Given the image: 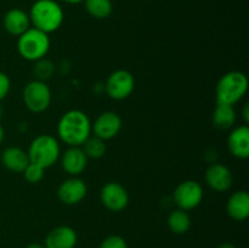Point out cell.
I'll return each instance as SVG.
<instances>
[{
	"label": "cell",
	"instance_id": "cell-11",
	"mask_svg": "<svg viewBox=\"0 0 249 248\" xmlns=\"http://www.w3.org/2000/svg\"><path fill=\"white\" fill-rule=\"evenodd\" d=\"M88 194V186L78 177H71L63 180L57 189V197L60 202L67 206L80 203Z\"/></svg>",
	"mask_w": 249,
	"mask_h": 248
},
{
	"label": "cell",
	"instance_id": "cell-5",
	"mask_svg": "<svg viewBox=\"0 0 249 248\" xmlns=\"http://www.w3.org/2000/svg\"><path fill=\"white\" fill-rule=\"evenodd\" d=\"M27 153L29 162L48 169L53 167L61 157V147L57 139L49 134H41L33 139Z\"/></svg>",
	"mask_w": 249,
	"mask_h": 248
},
{
	"label": "cell",
	"instance_id": "cell-16",
	"mask_svg": "<svg viewBox=\"0 0 249 248\" xmlns=\"http://www.w3.org/2000/svg\"><path fill=\"white\" fill-rule=\"evenodd\" d=\"M228 147L231 155L240 159L249 157V128L240 125L233 129L228 138Z\"/></svg>",
	"mask_w": 249,
	"mask_h": 248
},
{
	"label": "cell",
	"instance_id": "cell-20",
	"mask_svg": "<svg viewBox=\"0 0 249 248\" xmlns=\"http://www.w3.org/2000/svg\"><path fill=\"white\" fill-rule=\"evenodd\" d=\"M167 224L172 232L177 235H184L191 228V218L186 211L178 208L168 215Z\"/></svg>",
	"mask_w": 249,
	"mask_h": 248
},
{
	"label": "cell",
	"instance_id": "cell-8",
	"mask_svg": "<svg viewBox=\"0 0 249 248\" xmlns=\"http://www.w3.org/2000/svg\"><path fill=\"white\" fill-rule=\"evenodd\" d=\"M203 187L196 180H185L174 190V202L178 208L191 211L198 207L203 199Z\"/></svg>",
	"mask_w": 249,
	"mask_h": 248
},
{
	"label": "cell",
	"instance_id": "cell-27",
	"mask_svg": "<svg viewBox=\"0 0 249 248\" xmlns=\"http://www.w3.org/2000/svg\"><path fill=\"white\" fill-rule=\"evenodd\" d=\"M242 116H243V118H245L246 123H248L249 122V104H246L245 107H243Z\"/></svg>",
	"mask_w": 249,
	"mask_h": 248
},
{
	"label": "cell",
	"instance_id": "cell-17",
	"mask_svg": "<svg viewBox=\"0 0 249 248\" xmlns=\"http://www.w3.org/2000/svg\"><path fill=\"white\" fill-rule=\"evenodd\" d=\"M226 213L236 221H243L249 215V195L245 190L236 191L229 197Z\"/></svg>",
	"mask_w": 249,
	"mask_h": 248
},
{
	"label": "cell",
	"instance_id": "cell-13",
	"mask_svg": "<svg viewBox=\"0 0 249 248\" xmlns=\"http://www.w3.org/2000/svg\"><path fill=\"white\" fill-rule=\"evenodd\" d=\"M88 159L89 158L84 153L82 146H71L61 157V165L71 177H78L87 168Z\"/></svg>",
	"mask_w": 249,
	"mask_h": 248
},
{
	"label": "cell",
	"instance_id": "cell-3",
	"mask_svg": "<svg viewBox=\"0 0 249 248\" xmlns=\"http://www.w3.org/2000/svg\"><path fill=\"white\" fill-rule=\"evenodd\" d=\"M248 90L247 75L240 71H231L225 73L218 80L215 87L216 105L237 104Z\"/></svg>",
	"mask_w": 249,
	"mask_h": 248
},
{
	"label": "cell",
	"instance_id": "cell-6",
	"mask_svg": "<svg viewBox=\"0 0 249 248\" xmlns=\"http://www.w3.org/2000/svg\"><path fill=\"white\" fill-rule=\"evenodd\" d=\"M51 90L46 83L36 79L29 82L22 92L24 106L33 113L46 111L51 104Z\"/></svg>",
	"mask_w": 249,
	"mask_h": 248
},
{
	"label": "cell",
	"instance_id": "cell-12",
	"mask_svg": "<svg viewBox=\"0 0 249 248\" xmlns=\"http://www.w3.org/2000/svg\"><path fill=\"white\" fill-rule=\"evenodd\" d=\"M207 185L216 192H226L231 189L233 182L232 172L221 163H214L208 167L204 174Z\"/></svg>",
	"mask_w": 249,
	"mask_h": 248
},
{
	"label": "cell",
	"instance_id": "cell-2",
	"mask_svg": "<svg viewBox=\"0 0 249 248\" xmlns=\"http://www.w3.org/2000/svg\"><path fill=\"white\" fill-rule=\"evenodd\" d=\"M29 19L34 28L50 34L63 23L65 12L55 0H36L29 10Z\"/></svg>",
	"mask_w": 249,
	"mask_h": 248
},
{
	"label": "cell",
	"instance_id": "cell-31",
	"mask_svg": "<svg viewBox=\"0 0 249 248\" xmlns=\"http://www.w3.org/2000/svg\"><path fill=\"white\" fill-rule=\"evenodd\" d=\"M4 138H5V130H4V128L1 126V124H0V143L4 141Z\"/></svg>",
	"mask_w": 249,
	"mask_h": 248
},
{
	"label": "cell",
	"instance_id": "cell-23",
	"mask_svg": "<svg viewBox=\"0 0 249 248\" xmlns=\"http://www.w3.org/2000/svg\"><path fill=\"white\" fill-rule=\"evenodd\" d=\"M33 72L36 74V80L45 82V80L50 79L53 75V73H55V65L50 60H48V58H40V60L36 61Z\"/></svg>",
	"mask_w": 249,
	"mask_h": 248
},
{
	"label": "cell",
	"instance_id": "cell-14",
	"mask_svg": "<svg viewBox=\"0 0 249 248\" xmlns=\"http://www.w3.org/2000/svg\"><path fill=\"white\" fill-rule=\"evenodd\" d=\"M78 242V236L74 229L61 225L53 229L45 238V248H74Z\"/></svg>",
	"mask_w": 249,
	"mask_h": 248
},
{
	"label": "cell",
	"instance_id": "cell-29",
	"mask_svg": "<svg viewBox=\"0 0 249 248\" xmlns=\"http://www.w3.org/2000/svg\"><path fill=\"white\" fill-rule=\"evenodd\" d=\"M26 248H45V246L40 243H29Z\"/></svg>",
	"mask_w": 249,
	"mask_h": 248
},
{
	"label": "cell",
	"instance_id": "cell-1",
	"mask_svg": "<svg viewBox=\"0 0 249 248\" xmlns=\"http://www.w3.org/2000/svg\"><path fill=\"white\" fill-rule=\"evenodd\" d=\"M91 121L85 112L71 109L62 114L57 123L58 138L66 145L82 146L91 135Z\"/></svg>",
	"mask_w": 249,
	"mask_h": 248
},
{
	"label": "cell",
	"instance_id": "cell-18",
	"mask_svg": "<svg viewBox=\"0 0 249 248\" xmlns=\"http://www.w3.org/2000/svg\"><path fill=\"white\" fill-rule=\"evenodd\" d=\"M1 163L7 170L12 173H23L29 163L28 153L21 147L11 146L2 151Z\"/></svg>",
	"mask_w": 249,
	"mask_h": 248
},
{
	"label": "cell",
	"instance_id": "cell-30",
	"mask_svg": "<svg viewBox=\"0 0 249 248\" xmlns=\"http://www.w3.org/2000/svg\"><path fill=\"white\" fill-rule=\"evenodd\" d=\"M63 2H67V4H80V2H84V0H61Z\"/></svg>",
	"mask_w": 249,
	"mask_h": 248
},
{
	"label": "cell",
	"instance_id": "cell-28",
	"mask_svg": "<svg viewBox=\"0 0 249 248\" xmlns=\"http://www.w3.org/2000/svg\"><path fill=\"white\" fill-rule=\"evenodd\" d=\"M216 248H236V246L232 245V243H230V242H225V243H221V245L218 246Z\"/></svg>",
	"mask_w": 249,
	"mask_h": 248
},
{
	"label": "cell",
	"instance_id": "cell-15",
	"mask_svg": "<svg viewBox=\"0 0 249 248\" xmlns=\"http://www.w3.org/2000/svg\"><path fill=\"white\" fill-rule=\"evenodd\" d=\"M2 26H4L5 31L9 34H11V35L14 36H19L21 34H23L27 29L31 28L29 15L27 14L24 10L17 9V7L9 10V11L4 15Z\"/></svg>",
	"mask_w": 249,
	"mask_h": 248
},
{
	"label": "cell",
	"instance_id": "cell-21",
	"mask_svg": "<svg viewBox=\"0 0 249 248\" xmlns=\"http://www.w3.org/2000/svg\"><path fill=\"white\" fill-rule=\"evenodd\" d=\"M84 5L88 14L97 19L107 18L113 11L111 0H84Z\"/></svg>",
	"mask_w": 249,
	"mask_h": 248
},
{
	"label": "cell",
	"instance_id": "cell-25",
	"mask_svg": "<svg viewBox=\"0 0 249 248\" xmlns=\"http://www.w3.org/2000/svg\"><path fill=\"white\" fill-rule=\"evenodd\" d=\"M99 248H128V243L122 236L109 235L102 240Z\"/></svg>",
	"mask_w": 249,
	"mask_h": 248
},
{
	"label": "cell",
	"instance_id": "cell-10",
	"mask_svg": "<svg viewBox=\"0 0 249 248\" xmlns=\"http://www.w3.org/2000/svg\"><path fill=\"white\" fill-rule=\"evenodd\" d=\"M122 129V118L113 111L102 112L91 124V133L104 141L116 138Z\"/></svg>",
	"mask_w": 249,
	"mask_h": 248
},
{
	"label": "cell",
	"instance_id": "cell-9",
	"mask_svg": "<svg viewBox=\"0 0 249 248\" xmlns=\"http://www.w3.org/2000/svg\"><path fill=\"white\" fill-rule=\"evenodd\" d=\"M102 204L111 212H122L128 207L129 194L125 187L119 182L109 181L102 186L100 191Z\"/></svg>",
	"mask_w": 249,
	"mask_h": 248
},
{
	"label": "cell",
	"instance_id": "cell-7",
	"mask_svg": "<svg viewBox=\"0 0 249 248\" xmlns=\"http://www.w3.org/2000/svg\"><path fill=\"white\" fill-rule=\"evenodd\" d=\"M135 78L129 71L118 70L112 72L105 83V90L111 99L121 101L133 94Z\"/></svg>",
	"mask_w": 249,
	"mask_h": 248
},
{
	"label": "cell",
	"instance_id": "cell-24",
	"mask_svg": "<svg viewBox=\"0 0 249 248\" xmlns=\"http://www.w3.org/2000/svg\"><path fill=\"white\" fill-rule=\"evenodd\" d=\"M45 169L41 168L40 165L34 164V163H28L26 169L23 170V177L29 184H38L43 180L44 175H45Z\"/></svg>",
	"mask_w": 249,
	"mask_h": 248
},
{
	"label": "cell",
	"instance_id": "cell-19",
	"mask_svg": "<svg viewBox=\"0 0 249 248\" xmlns=\"http://www.w3.org/2000/svg\"><path fill=\"white\" fill-rule=\"evenodd\" d=\"M236 122V111L230 105H216L213 112V124L220 130H229Z\"/></svg>",
	"mask_w": 249,
	"mask_h": 248
},
{
	"label": "cell",
	"instance_id": "cell-4",
	"mask_svg": "<svg viewBox=\"0 0 249 248\" xmlns=\"http://www.w3.org/2000/svg\"><path fill=\"white\" fill-rule=\"evenodd\" d=\"M50 45V36L48 33L31 27L18 36L17 51L24 60L36 62L48 55Z\"/></svg>",
	"mask_w": 249,
	"mask_h": 248
},
{
	"label": "cell",
	"instance_id": "cell-26",
	"mask_svg": "<svg viewBox=\"0 0 249 248\" xmlns=\"http://www.w3.org/2000/svg\"><path fill=\"white\" fill-rule=\"evenodd\" d=\"M11 89V80L9 75L4 72H0V101L4 100Z\"/></svg>",
	"mask_w": 249,
	"mask_h": 248
},
{
	"label": "cell",
	"instance_id": "cell-32",
	"mask_svg": "<svg viewBox=\"0 0 249 248\" xmlns=\"http://www.w3.org/2000/svg\"><path fill=\"white\" fill-rule=\"evenodd\" d=\"M1 117H2V107L0 106V118H1Z\"/></svg>",
	"mask_w": 249,
	"mask_h": 248
},
{
	"label": "cell",
	"instance_id": "cell-22",
	"mask_svg": "<svg viewBox=\"0 0 249 248\" xmlns=\"http://www.w3.org/2000/svg\"><path fill=\"white\" fill-rule=\"evenodd\" d=\"M83 151L87 155L88 158H91V159H99V158L104 157V155L106 153V143L102 139L97 138V136H91L85 140V142L82 145Z\"/></svg>",
	"mask_w": 249,
	"mask_h": 248
}]
</instances>
